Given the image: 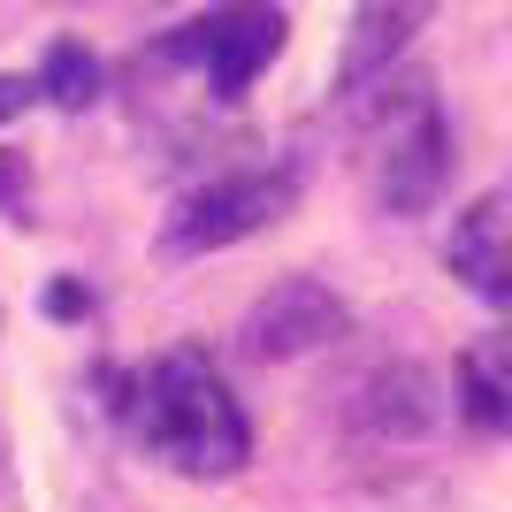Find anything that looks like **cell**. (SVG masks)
I'll return each mask as SVG.
<instances>
[{
  "label": "cell",
  "instance_id": "obj_9",
  "mask_svg": "<svg viewBox=\"0 0 512 512\" xmlns=\"http://www.w3.org/2000/svg\"><path fill=\"white\" fill-rule=\"evenodd\" d=\"M459 413L467 428H490V436H512V375L474 344L467 360H459Z\"/></svg>",
  "mask_w": 512,
  "mask_h": 512
},
{
  "label": "cell",
  "instance_id": "obj_14",
  "mask_svg": "<svg viewBox=\"0 0 512 512\" xmlns=\"http://www.w3.org/2000/svg\"><path fill=\"white\" fill-rule=\"evenodd\" d=\"M0 329H8V314H0Z\"/></svg>",
  "mask_w": 512,
  "mask_h": 512
},
{
  "label": "cell",
  "instance_id": "obj_11",
  "mask_svg": "<svg viewBox=\"0 0 512 512\" xmlns=\"http://www.w3.org/2000/svg\"><path fill=\"white\" fill-rule=\"evenodd\" d=\"M39 100H46L39 77H0V123H16L23 107H39Z\"/></svg>",
  "mask_w": 512,
  "mask_h": 512
},
{
  "label": "cell",
  "instance_id": "obj_2",
  "mask_svg": "<svg viewBox=\"0 0 512 512\" xmlns=\"http://www.w3.org/2000/svg\"><path fill=\"white\" fill-rule=\"evenodd\" d=\"M451 184V123L428 77H398L367 107V192L383 214H428Z\"/></svg>",
  "mask_w": 512,
  "mask_h": 512
},
{
  "label": "cell",
  "instance_id": "obj_1",
  "mask_svg": "<svg viewBox=\"0 0 512 512\" xmlns=\"http://www.w3.org/2000/svg\"><path fill=\"white\" fill-rule=\"evenodd\" d=\"M130 444L161 459L184 482H230L245 459H253V421L230 398L222 367L199 352V344H176L161 360H146L115 398Z\"/></svg>",
  "mask_w": 512,
  "mask_h": 512
},
{
  "label": "cell",
  "instance_id": "obj_6",
  "mask_svg": "<svg viewBox=\"0 0 512 512\" xmlns=\"http://www.w3.org/2000/svg\"><path fill=\"white\" fill-rule=\"evenodd\" d=\"M436 8H444V0H360V8H352V31H344V46H337V92L344 100H360L367 85H383L390 69L406 62V46L428 31Z\"/></svg>",
  "mask_w": 512,
  "mask_h": 512
},
{
  "label": "cell",
  "instance_id": "obj_12",
  "mask_svg": "<svg viewBox=\"0 0 512 512\" xmlns=\"http://www.w3.org/2000/svg\"><path fill=\"white\" fill-rule=\"evenodd\" d=\"M0 207H8V222H31L23 214V161L16 153H0Z\"/></svg>",
  "mask_w": 512,
  "mask_h": 512
},
{
  "label": "cell",
  "instance_id": "obj_3",
  "mask_svg": "<svg viewBox=\"0 0 512 512\" xmlns=\"http://www.w3.org/2000/svg\"><path fill=\"white\" fill-rule=\"evenodd\" d=\"M283 8L276 0H222V8H207V16H192L184 31H169L161 46H146L138 54V69L146 77H199V92L207 100H245V92L260 85V69L283 54Z\"/></svg>",
  "mask_w": 512,
  "mask_h": 512
},
{
  "label": "cell",
  "instance_id": "obj_5",
  "mask_svg": "<svg viewBox=\"0 0 512 512\" xmlns=\"http://www.w3.org/2000/svg\"><path fill=\"white\" fill-rule=\"evenodd\" d=\"M344 329H352V306H344L321 276H283L276 291L253 299L237 344H245V360L276 367V360H306V352H321V344H337Z\"/></svg>",
  "mask_w": 512,
  "mask_h": 512
},
{
  "label": "cell",
  "instance_id": "obj_7",
  "mask_svg": "<svg viewBox=\"0 0 512 512\" xmlns=\"http://www.w3.org/2000/svg\"><path fill=\"white\" fill-rule=\"evenodd\" d=\"M444 268L474 299L512 306V192H482L444 237Z\"/></svg>",
  "mask_w": 512,
  "mask_h": 512
},
{
  "label": "cell",
  "instance_id": "obj_8",
  "mask_svg": "<svg viewBox=\"0 0 512 512\" xmlns=\"http://www.w3.org/2000/svg\"><path fill=\"white\" fill-rule=\"evenodd\" d=\"M352 428H360L367 444H421L428 428H436V383H428V367L383 360L352 390Z\"/></svg>",
  "mask_w": 512,
  "mask_h": 512
},
{
  "label": "cell",
  "instance_id": "obj_10",
  "mask_svg": "<svg viewBox=\"0 0 512 512\" xmlns=\"http://www.w3.org/2000/svg\"><path fill=\"white\" fill-rule=\"evenodd\" d=\"M39 85H46V100H54V107H69V115H77V107L100 100V62H92L85 46H69V39H62L54 54H46Z\"/></svg>",
  "mask_w": 512,
  "mask_h": 512
},
{
  "label": "cell",
  "instance_id": "obj_13",
  "mask_svg": "<svg viewBox=\"0 0 512 512\" xmlns=\"http://www.w3.org/2000/svg\"><path fill=\"white\" fill-rule=\"evenodd\" d=\"M482 352H490V360H497V367H505V375H512V314L497 321L490 337H482Z\"/></svg>",
  "mask_w": 512,
  "mask_h": 512
},
{
  "label": "cell",
  "instance_id": "obj_4",
  "mask_svg": "<svg viewBox=\"0 0 512 512\" xmlns=\"http://www.w3.org/2000/svg\"><path fill=\"white\" fill-rule=\"evenodd\" d=\"M299 161H245V169H222L207 176L199 192L176 199V214L161 222L153 237V260H199V253H222V245H245L260 237L276 214L299 207Z\"/></svg>",
  "mask_w": 512,
  "mask_h": 512
}]
</instances>
